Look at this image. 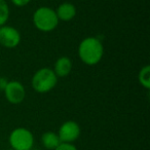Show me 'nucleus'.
<instances>
[{
    "instance_id": "1",
    "label": "nucleus",
    "mask_w": 150,
    "mask_h": 150,
    "mask_svg": "<svg viewBox=\"0 0 150 150\" xmlns=\"http://www.w3.org/2000/svg\"><path fill=\"white\" fill-rule=\"evenodd\" d=\"M104 52L103 44L98 38L88 37L84 38L79 44L78 47V54L79 58L84 64L93 65L98 64L101 61Z\"/></svg>"
},
{
    "instance_id": "2",
    "label": "nucleus",
    "mask_w": 150,
    "mask_h": 150,
    "mask_svg": "<svg viewBox=\"0 0 150 150\" xmlns=\"http://www.w3.org/2000/svg\"><path fill=\"white\" fill-rule=\"evenodd\" d=\"M58 77L54 74V70L50 68L39 69L32 77V88L37 93H48L56 86Z\"/></svg>"
},
{
    "instance_id": "3",
    "label": "nucleus",
    "mask_w": 150,
    "mask_h": 150,
    "mask_svg": "<svg viewBox=\"0 0 150 150\" xmlns=\"http://www.w3.org/2000/svg\"><path fill=\"white\" fill-rule=\"evenodd\" d=\"M33 23L38 30L42 32H50L56 29L59 19L56 11L50 7H39L33 15Z\"/></svg>"
},
{
    "instance_id": "4",
    "label": "nucleus",
    "mask_w": 150,
    "mask_h": 150,
    "mask_svg": "<svg viewBox=\"0 0 150 150\" xmlns=\"http://www.w3.org/2000/svg\"><path fill=\"white\" fill-rule=\"evenodd\" d=\"M9 143L13 150H30L33 147L34 137L29 129L18 127L11 132Z\"/></svg>"
},
{
    "instance_id": "5",
    "label": "nucleus",
    "mask_w": 150,
    "mask_h": 150,
    "mask_svg": "<svg viewBox=\"0 0 150 150\" xmlns=\"http://www.w3.org/2000/svg\"><path fill=\"white\" fill-rule=\"evenodd\" d=\"M80 135V127L77 122L68 120L60 127L58 136L62 143H72L76 141Z\"/></svg>"
},
{
    "instance_id": "6",
    "label": "nucleus",
    "mask_w": 150,
    "mask_h": 150,
    "mask_svg": "<svg viewBox=\"0 0 150 150\" xmlns=\"http://www.w3.org/2000/svg\"><path fill=\"white\" fill-rule=\"evenodd\" d=\"M5 98L11 104H20L26 97V91L24 86L19 81H8L4 88Z\"/></svg>"
},
{
    "instance_id": "7",
    "label": "nucleus",
    "mask_w": 150,
    "mask_h": 150,
    "mask_svg": "<svg viewBox=\"0 0 150 150\" xmlns=\"http://www.w3.org/2000/svg\"><path fill=\"white\" fill-rule=\"evenodd\" d=\"M21 41V34L16 28L11 26L0 27V44L4 47L13 48L19 45Z\"/></svg>"
},
{
    "instance_id": "8",
    "label": "nucleus",
    "mask_w": 150,
    "mask_h": 150,
    "mask_svg": "<svg viewBox=\"0 0 150 150\" xmlns=\"http://www.w3.org/2000/svg\"><path fill=\"white\" fill-rule=\"evenodd\" d=\"M56 15L59 20L68 22L71 21L76 16V8L72 3L65 2L59 5V7L56 11Z\"/></svg>"
},
{
    "instance_id": "9",
    "label": "nucleus",
    "mask_w": 150,
    "mask_h": 150,
    "mask_svg": "<svg viewBox=\"0 0 150 150\" xmlns=\"http://www.w3.org/2000/svg\"><path fill=\"white\" fill-rule=\"evenodd\" d=\"M72 69V62L69 58L67 57H62V58L58 59L54 64V74L57 75V77H65L69 73L71 72Z\"/></svg>"
},
{
    "instance_id": "10",
    "label": "nucleus",
    "mask_w": 150,
    "mask_h": 150,
    "mask_svg": "<svg viewBox=\"0 0 150 150\" xmlns=\"http://www.w3.org/2000/svg\"><path fill=\"white\" fill-rule=\"evenodd\" d=\"M41 143L46 149L54 150L62 142H61L58 134L54 133V132H46L42 135Z\"/></svg>"
},
{
    "instance_id": "11",
    "label": "nucleus",
    "mask_w": 150,
    "mask_h": 150,
    "mask_svg": "<svg viewBox=\"0 0 150 150\" xmlns=\"http://www.w3.org/2000/svg\"><path fill=\"white\" fill-rule=\"evenodd\" d=\"M138 79L142 86L145 88H150V67L149 65H146L140 70L139 75H138Z\"/></svg>"
},
{
    "instance_id": "12",
    "label": "nucleus",
    "mask_w": 150,
    "mask_h": 150,
    "mask_svg": "<svg viewBox=\"0 0 150 150\" xmlns=\"http://www.w3.org/2000/svg\"><path fill=\"white\" fill-rule=\"evenodd\" d=\"M9 18V7L5 0H0V27L4 26Z\"/></svg>"
},
{
    "instance_id": "13",
    "label": "nucleus",
    "mask_w": 150,
    "mask_h": 150,
    "mask_svg": "<svg viewBox=\"0 0 150 150\" xmlns=\"http://www.w3.org/2000/svg\"><path fill=\"white\" fill-rule=\"evenodd\" d=\"M54 150H77L72 143H61Z\"/></svg>"
},
{
    "instance_id": "14",
    "label": "nucleus",
    "mask_w": 150,
    "mask_h": 150,
    "mask_svg": "<svg viewBox=\"0 0 150 150\" xmlns=\"http://www.w3.org/2000/svg\"><path fill=\"white\" fill-rule=\"evenodd\" d=\"M30 1H31V0H11V2L15 5H17V6H25Z\"/></svg>"
},
{
    "instance_id": "15",
    "label": "nucleus",
    "mask_w": 150,
    "mask_h": 150,
    "mask_svg": "<svg viewBox=\"0 0 150 150\" xmlns=\"http://www.w3.org/2000/svg\"><path fill=\"white\" fill-rule=\"evenodd\" d=\"M7 82H8V81H7L4 77H0V91H4Z\"/></svg>"
},
{
    "instance_id": "16",
    "label": "nucleus",
    "mask_w": 150,
    "mask_h": 150,
    "mask_svg": "<svg viewBox=\"0 0 150 150\" xmlns=\"http://www.w3.org/2000/svg\"><path fill=\"white\" fill-rule=\"evenodd\" d=\"M8 150H13V149H8Z\"/></svg>"
}]
</instances>
